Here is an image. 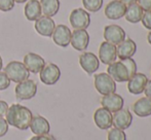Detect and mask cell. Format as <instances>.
<instances>
[{
  "mask_svg": "<svg viewBox=\"0 0 151 140\" xmlns=\"http://www.w3.org/2000/svg\"><path fill=\"white\" fill-rule=\"evenodd\" d=\"M71 30L65 25H58L56 26L52 33V40L57 45L61 48H67L71 41Z\"/></svg>",
  "mask_w": 151,
  "mask_h": 140,
  "instance_id": "16",
  "label": "cell"
},
{
  "mask_svg": "<svg viewBox=\"0 0 151 140\" xmlns=\"http://www.w3.org/2000/svg\"><path fill=\"white\" fill-rule=\"evenodd\" d=\"M10 86V79L4 72L0 71V91H4Z\"/></svg>",
  "mask_w": 151,
  "mask_h": 140,
  "instance_id": "30",
  "label": "cell"
},
{
  "mask_svg": "<svg viewBox=\"0 0 151 140\" xmlns=\"http://www.w3.org/2000/svg\"><path fill=\"white\" fill-rule=\"evenodd\" d=\"M30 129L34 135H45L50 131V125L45 118L41 115H35L32 118Z\"/></svg>",
  "mask_w": 151,
  "mask_h": 140,
  "instance_id": "21",
  "label": "cell"
},
{
  "mask_svg": "<svg viewBox=\"0 0 151 140\" xmlns=\"http://www.w3.org/2000/svg\"><path fill=\"white\" fill-rule=\"evenodd\" d=\"M4 73L7 75L10 82H14L16 84H20L24 80L29 79L30 76V72L26 68L24 63L19 61H12L8 63L4 68Z\"/></svg>",
  "mask_w": 151,
  "mask_h": 140,
  "instance_id": "2",
  "label": "cell"
},
{
  "mask_svg": "<svg viewBox=\"0 0 151 140\" xmlns=\"http://www.w3.org/2000/svg\"><path fill=\"white\" fill-rule=\"evenodd\" d=\"M123 62V64L127 66V70H129V76H133L135 73H137V63L134 60L133 58H129V59H124V60H121Z\"/></svg>",
  "mask_w": 151,
  "mask_h": 140,
  "instance_id": "28",
  "label": "cell"
},
{
  "mask_svg": "<svg viewBox=\"0 0 151 140\" xmlns=\"http://www.w3.org/2000/svg\"><path fill=\"white\" fill-rule=\"evenodd\" d=\"M69 21L74 30H86L91 25V14L83 8H75L70 14Z\"/></svg>",
  "mask_w": 151,
  "mask_h": 140,
  "instance_id": "4",
  "label": "cell"
},
{
  "mask_svg": "<svg viewBox=\"0 0 151 140\" xmlns=\"http://www.w3.org/2000/svg\"><path fill=\"white\" fill-rule=\"evenodd\" d=\"M39 73L40 80L46 86H52L57 84L61 77V70L54 63L45 64Z\"/></svg>",
  "mask_w": 151,
  "mask_h": 140,
  "instance_id": "6",
  "label": "cell"
},
{
  "mask_svg": "<svg viewBox=\"0 0 151 140\" xmlns=\"http://www.w3.org/2000/svg\"><path fill=\"white\" fill-rule=\"evenodd\" d=\"M148 82V77L144 73H135L127 80V90L133 95H140L144 92V89Z\"/></svg>",
  "mask_w": 151,
  "mask_h": 140,
  "instance_id": "15",
  "label": "cell"
},
{
  "mask_svg": "<svg viewBox=\"0 0 151 140\" xmlns=\"http://www.w3.org/2000/svg\"><path fill=\"white\" fill-rule=\"evenodd\" d=\"M30 140H57V139L52 135L45 134V135H35L34 137L30 138Z\"/></svg>",
  "mask_w": 151,
  "mask_h": 140,
  "instance_id": "34",
  "label": "cell"
},
{
  "mask_svg": "<svg viewBox=\"0 0 151 140\" xmlns=\"http://www.w3.org/2000/svg\"><path fill=\"white\" fill-rule=\"evenodd\" d=\"M35 30L37 31L38 34L45 37H50L54 33V30L56 28L55 21L50 17L41 16L37 21H35Z\"/></svg>",
  "mask_w": 151,
  "mask_h": 140,
  "instance_id": "17",
  "label": "cell"
},
{
  "mask_svg": "<svg viewBox=\"0 0 151 140\" xmlns=\"http://www.w3.org/2000/svg\"><path fill=\"white\" fill-rule=\"evenodd\" d=\"M23 63L26 66V68L28 69V71L34 74L39 73L45 65L44 59L39 55L34 54V53H28L24 57V62Z\"/></svg>",
  "mask_w": 151,
  "mask_h": 140,
  "instance_id": "19",
  "label": "cell"
},
{
  "mask_svg": "<svg viewBox=\"0 0 151 140\" xmlns=\"http://www.w3.org/2000/svg\"><path fill=\"white\" fill-rule=\"evenodd\" d=\"M136 52H137V44L131 38H125L122 42L116 45V53L120 60L133 58Z\"/></svg>",
  "mask_w": 151,
  "mask_h": 140,
  "instance_id": "20",
  "label": "cell"
},
{
  "mask_svg": "<svg viewBox=\"0 0 151 140\" xmlns=\"http://www.w3.org/2000/svg\"><path fill=\"white\" fill-rule=\"evenodd\" d=\"M108 140H127V134L123 130L117 128H112L108 132Z\"/></svg>",
  "mask_w": 151,
  "mask_h": 140,
  "instance_id": "27",
  "label": "cell"
},
{
  "mask_svg": "<svg viewBox=\"0 0 151 140\" xmlns=\"http://www.w3.org/2000/svg\"><path fill=\"white\" fill-rule=\"evenodd\" d=\"M24 14L27 20L37 21L42 16V9L40 2L38 0H30L26 3L24 8Z\"/></svg>",
  "mask_w": 151,
  "mask_h": 140,
  "instance_id": "23",
  "label": "cell"
},
{
  "mask_svg": "<svg viewBox=\"0 0 151 140\" xmlns=\"http://www.w3.org/2000/svg\"><path fill=\"white\" fill-rule=\"evenodd\" d=\"M70 43L76 51L83 52L90 44V34L86 30H74L71 34Z\"/></svg>",
  "mask_w": 151,
  "mask_h": 140,
  "instance_id": "18",
  "label": "cell"
},
{
  "mask_svg": "<svg viewBox=\"0 0 151 140\" xmlns=\"http://www.w3.org/2000/svg\"><path fill=\"white\" fill-rule=\"evenodd\" d=\"M125 12H127V5L120 0H112L108 2L104 9L106 18L109 20H119L120 18L124 17Z\"/></svg>",
  "mask_w": 151,
  "mask_h": 140,
  "instance_id": "9",
  "label": "cell"
},
{
  "mask_svg": "<svg viewBox=\"0 0 151 140\" xmlns=\"http://www.w3.org/2000/svg\"><path fill=\"white\" fill-rule=\"evenodd\" d=\"M8 131V124L5 118H0V137H3Z\"/></svg>",
  "mask_w": 151,
  "mask_h": 140,
  "instance_id": "32",
  "label": "cell"
},
{
  "mask_svg": "<svg viewBox=\"0 0 151 140\" xmlns=\"http://www.w3.org/2000/svg\"><path fill=\"white\" fill-rule=\"evenodd\" d=\"M134 113L140 118H147L151 115V99L148 97H142L133 104Z\"/></svg>",
  "mask_w": 151,
  "mask_h": 140,
  "instance_id": "22",
  "label": "cell"
},
{
  "mask_svg": "<svg viewBox=\"0 0 151 140\" xmlns=\"http://www.w3.org/2000/svg\"><path fill=\"white\" fill-rule=\"evenodd\" d=\"M14 2H18V3H24V2L28 1V0H14Z\"/></svg>",
  "mask_w": 151,
  "mask_h": 140,
  "instance_id": "39",
  "label": "cell"
},
{
  "mask_svg": "<svg viewBox=\"0 0 151 140\" xmlns=\"http://www.w3.org/2000/svg\"><path fill=\"white\" fill-rule=\"evenodd\" d=\"M112 113L104 107H100L93 113V122L96 126L101 130H109L112 128Z\"/></svg>",
  "mask_w": 151,
  "mask_h": 140,
  "instance_id": "12",
  "label": "cell"
},
{
  "mask_svg": "<svg viewBox=\"0 0 151 140\" xmlns=\"http://www.w3.org/2000/svg\"><path fill=\"white\" fill-rule=\"evenodd\" d=\"M104 39L114 45H118L127 37L125 31L118 25H108L104 28Z\"/></svg>",
  "mask_w": 151,
  "mask_h": 140,
  "instance_id": "8",
  "label": "cell"
},
{
  "mask_svg": "<svg viewBox=\"0 0 151 140\" xmlns=\"http://www.w3.org/2000/svg\"><path fill=\"white\" fill-rule=\"evenodd\" d=\"M147 40H148V42H149V44L151 45V30L149 31V33H148V35H147Z\"/></svg>",
  "mask_w": 151,
  "mask_h": 140,
  "instance_id": "38",
  "label": "cell"
},
{
  "mask_svg": "<svg viewBox=\"0 0 151 140\" xmlns=\"http://www.w3.org/2000/svg\"><path fill=\"white\" fill-rule=\"evenodd\" d=\"M144 10L138 3H134L127 6V12H125L124 18L129 23L132 24H137L141 22L142 17H143Z\"/></svg>",
  "mask_w": 151,
  "mask_h": 140,
  "instance_id": "24",
  "label": "cell"
},
{
  "mask_svg": "<svg viewBox=\"0 0 151 140\" xmlns=\"http://www.w3.org/2000/svg\"><path fill=\"white\" fill-rule=\"evenodd\" d=\"M14 92L19 100H30L37 94V84L34 80L26 79L17 84Z\"/></svg>",
  "mask_w": 151,
  "mask_h": 140,
  "instance_id": "5",
  "label": "cell"
},
{
  "mask_svg": "<svg viewBox=\"0 0 151 140\" xmlns=\"http://www.w3.org/2000/svg\"><path fill=\"white\" fill-rule=\"evenodd\" d=\"M103 1L104 0H82V4L86 12H97L103 6Z\"/></svg>",
  "mask_w": 151,
  "mask_h": 140,
  "instance_id": "26",
  "label": "cell"
},
{
  "mask_svg": "<svg viewBox=\"0 0 151 140\" xmlns=\"http://www.w3.org/2000/svg\"><path fill=\"white\" fill-rule=\"evenodd\" d=\"M107 73L113 78L114 82H127L131 78L129 70L121 60L115 61L112 64L108 65Z\"/></svg>",
  "mask_w": 151,
  "mask_h": 140,
  "instance_id": "7",
  "label": "cell"
},
{
  "mask_svg": "<svg viewBox=\"0 0 151 140\" xmlns=\"http://www.w3.org/2000/svg\"><path fill=\"white\" fill-rule=\"evenodd\" d=\"M80 67L88 74H93L100 67V60L93 53L86 52L79 56Z\"/></svg>",
  "mask_w": 151,
  "mask_h": 140,
  "instance_id": "10",
  "label": "cell"
},
{
  "mask_svg": "<svg viewBox=\"0 0 151 140\" xmlns=\"http://www.w3.org/2000/svg\"><path fill=\"white\" fill-rule=\"evenodd\" d=\"M117 59L116 45L107 41H103L99 48V60L103 64L110 65Z\"/></svg>",
  "mask_w": 151,
  "mask_h": 140,
  "instance_id": "11",
  "label": "cell"
},
{
  "mask_svg": "<svg viewBox=\"0 0 151 140\" xmlns=\"http://www.w3.org/2000/svg\"><path fill=\"white\" fill-rule=\"evenodd\" d=\"M2 67H3V62H2V58H1V56H0V71H1Z\"/></svg>",
  "mask_w": 151,
  "mask_h": 140,
  "instance_id": "40",
  "label": "cell"
},
{
  "mask_svg": "<svg viewBox=\"0 0 151 140\" xmlns=\"http://www.w3.org/2000/svg\"><path fill=\"white\" fill-rule=\"evenodd\" d=\"M95 88L102 96L109 95L116 92V82L107 72H101L95 75Z\"/></svg>",
  "mask_w": 151,
  "mask_h": 140,
  "instance_id": "3",
  "label": "cell"
},
{
  "mask_svg": "<svg viewBox=\"0 0 151 140\" xmlns=\"http://www.w3.org/2000/svg\"><path fill=\"white\" fill-rule=\"evenodd\" d=\"M40 5H41L42 12L45 17L56 16L60 9V0H40Z\"/></svg>",
  "mask_w": 151,
  "mask_h": 140,
  "instance_id": "25",
  "label": "cell"
},
{
  "mask_svg": "<svg viewBox=\"0 0 151 140\" xmlns=\"http://www.w3.org/2000/svg\"><path fill=\"white\" fill-rule=\"evenodd\" d=\"M113 121H112V126L114 128L120 129V130H127L131 127L133 123V114L131 113L129 109H122L114 112L113 114Z\"/></svg>",
  "mask_w": 151,
  "mask_h": 140,
  "instance_id": "13",
  "label": "cell"
},
{
  "mask_svg": "<svg viewBox=\"0 0 151 140\" xmlns=\"http://www.w3.org/2000/svg\"><path fill=\"white\" fill-rule=\"evenodd\" d=\"M101 105L102 107L109 110L111 113H114V112L122 109L123 105H124V100L120 95L116 94V93H112V94L105 95L102 97Z\"/></svg>",
  "mask_w": 151,
  "mask_h": 140,
  "instance_id": "14",
  "label": "cell"
},
{
  "mask_svg": "<svg viewBox=\"0 0 151 140\" xmlns=\"http://www.w3.org/2000/svg\"><path fill=\"white\" fill-rule=\"evenodd\" d=\"M8 104L5 102V101H2L0 100V118H3V116H5L6 112H7L8 110Z\"/></svg>",
  "mask_w": 151,
  "mask_h": 140,
  "instance_id": "35",
  "label": "cell"
},
{
  "mask_svg": "<svg viewBox=\"0 0 151 140\" xmlns=\"http://www.w3.org/2000/svg\"><path fill=\"white\" fill-rule=\"evenodd\" d=\"M143 93H145V97H148V98L151 99V80L150 79H148Z\"/></svg>",
  "mask_w": 151,
  "mask_h": 140,
  "instance_id": "36",
  "label": "cell"
},
{
  "mask_svg": "<svg viewBox=\"0 0 151 140\" xmlns=\"http://www.w3.org/2000/svg\"><path fill=\"white\" fill-rule=\"evenodd\" d=\"M16 2L14 0H0V10L1 12H10L14 7Z\"/></svg>",
  "mask_w": 151,
  "mask_h": 140,
  "instance_id": "29",
  "label": "cell"
},
{
  "mask_svg": "<svg viewBox=\"0 0 151 140\" xmlns=\"http://www.w3.org/2000/svg\"><path fill=\"white\" fill-rule=\"evenodd\" d=\"M5 120L8 125L14 127L18 130H27L30 128L33 114L26 106L21 104H12L8 107L5 114Z\"/></svg>",
  "mask_w": 151,
  "mask_h": 140,
  "instance_id": "1",
  "label": "cell"
},
{
  "mask_svg": "<svg viewBox=\"0 0 151 140\" xmlns=\"http://www.w3.org/2000/svg\"><path fill=\"white\" fill-rule=\"evenodd\" d=\"M137 3L141 6L144 12L151 10V0H138Z\"/></svg>",
  "mask_w": 151,
  "mask_h": 140,
  "instance_id": "33",
  "label": "cell"
},
{
  "mask_svg": "<svg viewBox=\"0 0 151 140\" xmlns=\"http://www.w3.org/2000/svg\"><path fill=\"white\" fill-rule=\"evenodd\" d=\"M122 3H124L125 5H131V4H134V3H137L138 0H120Z\"/></svg>",
  "mask_w": 151,
  "mask_h": 140,
  "instance_id": "37",
  "label": "cell"
},
{
  "mask_svg": "<svg viewBox=\"0 0 151 140\" xmlns=\"http://www.w3.org/2000/svg\"><path fill=\"white\" fill-rule=\"evenodd\" d=\"M141 22H142L143 26L145 27L146 29H148V30H151V10H148V12H144Z\"/></svg>",
  "mask_w": 151,
  "mask_h": 140,
  "instance_id": "31",
  "label": "cell"
}]
</instances>
